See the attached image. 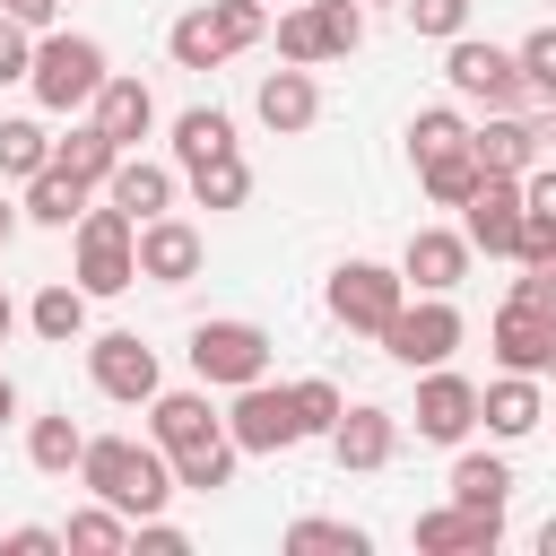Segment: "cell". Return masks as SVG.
<instances>
[{"mask_svg": "<svg viewBox=\"0 0 556 556\" xmlns=\"http://www.w3.org/2000/svg\"><path fill=\"white\" fill-rule=\"evenodd\" d=\"M9 417H17V382L0 374V426H9Z\"/></svg>", "mask_w": 556, "mask_h": 556, "instance_id": "obj_45", "label": "cell"}, {"mask_svg": "<svg viewBox=\"0 0 556 556\" xmlns=\"http://www.w3.org/2000/svg\"><path fill=\"white\" fill-rule=\"evenodd\" d=\"M17 226H26V217H17V200H0V243H9Z\"/></svg>", "mask_w": 556, "mask_h": 556, "instance_id": "obj_44", "label": "cell"}, {"mask_svg": "<svg viewBox=\"0 0 556 556\" xmlns=\"http://www.w3.org/2000/svg\"><path fill=\"white\" fill-rule=\"evenodd\" d=\"M139 408H148V443H156L165 460L191 452V443H217V434H226V417L208 408V382H200V391H165V382H156Z\"/></svg>", "mask_w": 556, "mask_h": 556, "instance_id": "obj_16", "label": "cell"}, {"mask_svg": "<svg viewBox=\"0 0 556 556\" xmlns=\"http://www.w3.org/2000/svg\"><path fill=\"white\" fill-rule=\"evenodd\" d=\"M460 330H469V321L452 313V295H417V304L400 295V313H391V321H382L374 339H382V356H391V365H408V374H426V365H452V348H460Z\"/></svg>", "mask_w": 556, "mask_h": 556, "instance_id": "obj_4", "label": "cell"}, {"mask_svg": "<svg viewBox=\"0 0 556 556\" xmlns=\"http://www.w3.org/2000/svg\"><path fill=\"white\" fill-rule=\"evenodd\" d=\"M78 486H87L96 504H113L122 521H139V513H165L174 469H165V452H156V443H130V434H87V443H78Z\"/></svg>", "mask_w": 556, "mask_h": 556, "instance_id": "obj_1", "label": "cell"}, {"mask_svg": "<svg viewBox=\"0 0 556 556\" xmlns=\"http://www.w3.org/2000/svg\"><path fill=\"white\" fill-rule=\"evenodd\" d=\"M460 278H469V243H460L452 226H417L408 252H400V287H417V295H452Z\"/></svg>", "mask_w": 556, "mask_h": 556, "instance_id": "obj_19", "label": "cell"}, {"mask_svg": "<svg viewBox=\"0 0 556 556\" xmlns=\"http://www.w3.org/2000/svg\"><path fill=\"white\" fill-rule=\"evenodd\" d=\"M469 139V122L452 113V104H426L417 122H408V156H434V148H460Z\"/></svg>", "mask_w": 556, "mask_h": 556, "instance_id": "obj_39", "label": "cell"}, {"mask_svg": "<svg viewBox=\"0 0 556 556\" xmlns=\"http://www.w3.org/2000/svg\"><path fill=\"white\" fill-rule=\"evenodd\" d=\"M469 426H478V382L426 365V382H417V443H469Z\"/></svg>", "mask_w": 556, "mask_h": 556, "instance_id": "obj_17", "label": "cell"}, {"mask_svg": "<svg viewBox=\"0 0 556 556\" xmlns=\"http://www.w3.org/2000/svg\"><path fill=\"white\" fill-rule=\"evenodd\" d=\"M200 252H208V243H200V226H182L174 208L130 226V269H139L148 287H182V278H200Z\"/></svg>", "mask_w": 556, "mask_h": 556, "instance_id": "obj_11", "label": "cell"}, {"mask_svg": "<svg viewBox=\"0 0 556 556\" xmlns=\"http://www.w3.org/2000/svg\"><path fill=\"white\" fill-rule=\"evenodd\" d=\"M0 17H17L26 35H43V26L61 17V0H0Z\"/></svg>", "mask_w": 556, "mask_h": 556, "instance_id": "obj_43", "label": "cell"}, {"mask_svg": "<svg viewBox=\"0 0 556 556\" xmlns=\"http://www.w3.org/2000/svg\"><path fill=\"white\" fill-rule=\"evenodd\" d=\"M191 200H200V208H243V200H252V165H243V148L191 165Z\"/></svg>", "mask_w": 556, "mask_h": 556, "instance_id": "obj_32", "label": "cell"}, {"mask_svg": "<svg viewBox=\"0 0 556 556\" xmlns=\"http://www.w3.org/2000/svg\"><path fill=\"white\" fill-rule=\"evenodd\" d=\"M226 443L235 452H287V443H304L295 434V408H287V382H235V408H226Z\"/></svg>", "mask_w": 556, "mask_h": 556, "instance_id": "obj_12", "label": "cell"}, {"mask_svg": "<svg viewBox=\"0 0 556 556\" xmlns=\"http://www.w3.org/2000/svg\"><path fill=\"white\" fill-rule=\"evenodd\" d=\"M0 556H61V530L26 521V530H0Z\"/></svg>", "mask_w": 556, "mask_h": 556, "instance_id": "obj_42", "label": "cell"}, {"mask_svg": "<svg viewBox=\"0 0 556 556\" xmlns=\"http://www.w3.org/2000/svg\"><path fill=\"white\" fill-rule=\"evenodd\" d=\"M287 408H295V434H330L339 426V382H321V374H304V382H287Z\"/></svg>", "mask_w": 556, "mask_h": 556, "instance_id": "obj_38", "label": "cell"}, {"mask_svg": "<svg viewBox=\"0 0 556 556\" xmlns=\"http://www.w3.org/2000/svg\"><path fill=\"white\" fill-rule=\"evenodd\" d=\"M87 374H96L104 400H130V408L165 382V374H156V348H148L139 330H104V339H87Z\"/></svg>", "mask_w": 556, "mask_h": 556, "instance_id": "obj_15", "label": "cell"}, {"mask_svg": "<svg viewBox=\"0 0 556 556\" xmlns=\"http://www.w3.org/2000/svg\"><path fill=\"white\" fill-rule=\"evenodd\" d=\"M43 165H52V130H43V122H26V113H17V122H0V174H9V182H26V174H43Z\"/></svg>", "mask_w": 556, "mask_h": 556, "instance_id": "obj_36", "label": "cell"}, {"mask_svg": "<svg viewBox=\"0 0 556 556\" xmlns=\"http://www.w3.org/2000/svg\"><path fill=\"white\" fill-rule=\"evenodd\" d=\"M26 87H35L43 113H78V104L104 87V43H96V35H61V26H43L35 52H26Z\"/></svg>", "mask_w": 556, "mask_h": 556, "instance_id": "obj_3", "label": "cell"}, {"mask_svg": "<svg viewBox=\"0 0 556 556\" xmlns=\"http://www.w3.org/2000/svg\"><path fill=\"white\" fill-rule=\"evenodd\" d=\"M356 43H365V9L356 0H304V9L278 17V61H295V70L348 61Z\"/></svg>", "mask_w": 556, "mask_h": 556, "instance_id": "obj_5", "label": "cell"}, {"mask_svg": "<svg viewBox=\"0 0 556 556\" xmlns=\"http://www.w3.org/2000/svg\"><path fill=\"white\" fill-rule=\"evenodd\" d=\"M104 191H113V208H122L130 226H139V217H165V208H174V174H165V165H148V156H130V148L113 156Z\"/></svg>", "mask_w": 556, "mask_h": 556, "instance_id": "obj_24", "label": "cell"}, {"mask_svg": "<svg viewBox=\"0 0 556 556\" xmlns=\"http://www.w3.org/2000/svg\"><path fill=\"white\" fill-rule=\"evenodd\" d=\"M400 9H408V26L434 35V43H452V35L469 26V0H400Z\"/></svg>", "mask_w": 556, "mask_h": 556, "instance_id": "obj_40", "label": "cell"}, {"mask_svg": "<svg viewBox=\"0 0 556 556\" xmlns=\"http://www.w3.org/2000/svg\"><path fill=\"white\" fill-rule=\"evenodd\" d=\"M113 156H122V148H113V139L96 130V122H87V130H70V139H52V165H61L70 182H87V191H96V182L113 174Z\"/></svg>", "mask_w": 556, "mask_h": 556, "instance_id": "obj_33", "label": "cell"}, {"mask_svg": "<svg viewBox=\"0 0 556 556\" xmlns=\"http://www.w3.org/2000/svg\"><path fill=\"white\" fill-rule=\"evenodd\" d=\"M191 374H200L208 391L261 382V374H269V330H261V321H191Z\"/></svg>", "mask_w": 556, "mask_h": 556, "instance_id": "obj_7", "label": "cell"}, {"mask_svg": "<svg viewBox=\"0 0 556 556\" xmlns=\"http://www.w3.org/2000/svg\"><path fill=\"white\" fill-rule=\"evenodd\" d=\"M330 452H339V469H391V452H400V417L374 408V400H356V408H339Z\"/></svg>", "mask_w": 556, "mask_h": 556, "instance_id": "obj_21", "label": "cell"}, {"mask_svg": "<svg viewBox=\"0 0 556 556\" xmlns=\"http://www.w3.org/2000/svg\"><path fill=\"white\" fill-rule=\"evenodd\" d=\"M356 9H400V0H356Z\"/></svg>", "mask_w": 556, "mask_h": 556, "instance_id": "obj_47", "label": "cell"}, {"mask_svg": "<svg viewBox=\"0 0 556 556\" xmlns=\"http://www.w3.org/2000/svg\"><path fill=\"white\" fill-rule=\"evenodd\" d=\"M78 208H87V182H70L61 165L26 174V200H17V217H35V226H78Z\"/></svg>", "mask_w": 556, "mask_h": 556, "instance_id": "obj_26", "label": "cell"}, {"mask_svg": "<svg viewBox=\"0 0 556 556\" xmlns=\"http://www.w3.org/2000/svg\"><path fill=\"white\" fill-rule=\"evenodd\" d=\"M61 547H78V556H122V547H130V521H122L113 504H87V513H70Z\"/></svg>", "mask_w": 556, "mask_h": 556, "instance_id": "obj_34", "label": "cell"}, {"mask_svg": "<svg viewBox=\"0 0 556 556\" xmlns=\"http://www.w3.org/2000/svg\"><path fill=\"white\" fill-rule=\"evenodd\" d=\"M495 365L504 374H556V304H521V295H504V313H495Z\"/></svg>", "mask_w": 556, "mask_h": 556, "instance_id": "obj_14", "label": "cell"}, {"mask_svg": "<svg viewBox=\"0 0 556 556\" xmlns=\"http://www.w3.org/2000/svg\"><path fill=\"white\" fill-rule=\"evenodd\" d=\"M235 443L217 434V443H191V452H174L165 469H174V495H217V486H235Z\"/></svg>", "mask_w": 556, "mask_h": 556, "instance_id": "obj_29", "label": "cell"}, {"mask_svg": "<svg viewBox=\"0 0 556 556\" xmlns=\"http://www.w3.org/2000/svg\"><path fill=\"white\" fill-rule=\"evenodd\" d=\"M547 139H556V113L547 104L539 113H486L469 130V156H478V174H521V165L547 156Z\"/></svg>", "mask_w": 556, "mask_h": 556, "instance_id": "obj_10", "label": "cell"}, {"mask_svg": "<svg viewBox=\"0 0 556 556\" xmlns=\"http://www.w3.org/2000/svg\"><path fill=\"white\" fill-rule=\"evenodd\" d=\"M513 70H521V96L530 104H556V26H530L521 52H513Z\"/></svg>", "mask_w": 556, "mask_h": 556, "instance_id": "obj_37", "label": "cell"}, {"mask_svg": "<svg viewBox=\"0 0 556 556\" xmlns=\"http://www.w3.org/2000/svg\"><path fill=\"white\" fill-rule=\"evenodd\" d=\"M26 321H35V339H43V348H70V339H87V295H78L70 278H52V287L26 304Z\"/></svg>", "mask_w": 556, "mask_h": 556, "instance_id": "obj_27", "label": "cell"}, {"mask_svg": "<svg viewBox=\"0 0 556 556\" xmlns=\"http://www.w3.org/2000/svg\"><path fill=\"white\" fill-rule=\"evenodd\" d=\"M452 504H486V513H504V504H513V469H504L495 452H460V460H452Z\"/></svg>", "mask_w": 556, "mask_h": 556, "instance_id": "obj_31", "label": "cell"}, {"mask_svg": "<svg viewBox=\"0 0 556 556\" xmlns=\"http://www.w3.org/2000/svg\"><path fill=\"white\" fill-rule=\"evenodd\" d=\"M513 235H521V182L513 174H478V191L460 200V243L486 252V261H513Z\"/></svg>", "mask_w": 556, "mask_h": 556, "instance_id": "obj_13", "label": "cell"}, {"mask_svg": "<svg viewBox=\"0 0 556 556\" xmlns=\"http://www.w3.org/2000/svg\"><path fill=\"white\" fill-rule=\"evenodd\" d=\"M78 426H70V408H43V417H26V460L43 469V478H70L78 469Z\"/></svg>", "mask_w": 556, "mask_h": 556, "instance_id": "obj_28", "label": "cell"}, {"mask_svg": "<svg viewBox=\"0 0 556 556\" xmlns=\"http://www.w3.org/2000/svg\"><path fill=\"white\" fill-rule=\"evenodd\" d=\"M235 148V122L217 113V104H191V113H174V165L191 174V165H208V156H226Z\"/></svg>", "mask_w": 556, "mask_h": 556, "instance_id": "obj_25", "label": "cell"}, {"mask_svg": "<svg viewBox=\"0 0 556 556\" xmlns=\"http://www.w3.org/2000/svg\"><path fill=\"white\" fill-rule=\"evenodd\" d=\"M400 295H408V287H400V269H382V261H339L330 287H321L330 321H339V330H365V339L400 313Z\"/></svg>", "mask_w": 556, "mask_h": 556, "instance_id": "obj_9", "label": "cell"}, {"mask_svg": "<svg viewBox=\"0 0 556 556\" xmlns=\"http://www.w3.org/2000/svg\"><path fill=\"white\" fill-rule=\"evenodd\" d=\"M139 287L130 269V217L104 200V208H78V295H122Z\"/></svg>", "mask_w": 556, "mask_h": 556, "instance_id": "obj_8", "label": "cell"}, {"mask_svg": "<svg viewBox=\"0 0 556 556\" xmlns=\"http://www.w3.org/2000/svg\"><path fill=\"white\" fill-rule=\"evenodd\" d=\"M539 417H547L539 374H504V382H486V391H478V426H486V434H504V443L539 434Z\"/></svg>", "mask_w": 556, "mask_h": 556, "instance_id": "obj_22", "label": "cell"}, {"mask_svg": "<svg viewBox=\"0 0 556 556\" xmlns=\"http://www.w3.org/2000/svg\"><path fill=\"white\" fill-rule=\"evenodd\" d=\"M261 35H269V9L261 0H200V9H182L165 26V52H174V70H226Z\"/></svg>", "mask_w": 556, "mask_h": 556, "instance_id": "obj_2", "label": "cell"}, {"mask_svg": "<svg viewBox=\"0 0 556 556\" xmlns=\"http://www.w3.org/2000/svg\"><path fill=\"white\" fill-rule=\"evenodd\" d=\"M87 104H96V130H104L113 148H139V139L156 130V96H148L139 78H113V70H104V87H96Z\"/></svg>", "mask_w": 556, "mask_h": 556, "instance_id": "obj_23", "label": "cell"}, {"mask_svg": "<svg viewBox=\"0 0 556 556\" xmlns=\"http://www.w3.org/2000/svg\"><path fill=\"white\" fill-rule=\"evenodd\" d=\"M495 539H504V513H486V504L417 513V556H486Z\"/></svg>", "mask_w": 556, "mask_h": 556, "instance_id": "obj_20", "label": "cell"}, {"mask_svg": "<svg viewBox=\"0 0 556 556\" xmlns=\"http://www.w3.org/2000/svg\"><path fill=\"white\" fill-rule=\"evenodd\" d=\"M443 78H452V96H469V104H486V113H539V104L521 96V70H513V52L478 43L469 26L443 43Z\"/></svg>", "mask_w": 556, "mask_h": 556, "instance_id": "obj_6", "label": "cell"}, {"mask_svg": "<svg viewBox=\"0 0 556 556\" xmlns=\"http://www.w3.org/2000/svg\"><path fill=\"white\" fill-rule=\"evenodd\" d=\"M287 556H365V530H356V521L304 513V521H287Z\"/></svg>", "mask_w": 556, "mask_h": 556, "instance_id": "obj_35", "label": "cell"}, {"mask_svg": "<svg viewBox=\"0 0 556 556\" xmlns=\"http://www.w3.org/2000/svg\"><path fill=\"white\" fill-rule=\"evenodd\" d=\"M417 182H426V200H434V208H460V200L478 191V156H469V139H460V148L417 156Z\"/></svg>", "mask_w": 556, "mask_h": 556, "instance_id": "obj_30", "label": "cell"}, {"mask_svg": "<svg viewBox=\"0 0 556 556\" xmlns=\"http://www.w3.org/2000/svg\"><path fill=\"white\" fill-rule=\"evenodd\" d=\"M26 52H35V35H26L17 17H0V87H17V78H26Z\"/></svg>", "mask_w": 556, "mask_h": 556, "instance_id": "obj_41", "label": "cell"}, {"mask_svg": "<svg viewBox=\"0 0 556 556\" xmlns=\"http://www.w3.org/2000/svg\"><path fill=\"white\" fill-rule=\"evenodd\" d=\"M252 113H261V130L269 139H304L313 122H321V87H313V70H269L261 87H252Z\"/></svg>", "mask_w": 556, "mask_h": 556, "instance_id": "obj_18", "label": "cell"}, {"mask_svg": "<svg viewBox=\"0 0 556 556\" xmlns=\"http://www.w3.org/2000/svg\"><path fill=\"white\" fill-rule=\"evenodd\" d=\"M9 330H17V304H9V287H0V339H9Z\"/></svg>", "mask_w": 556, "mask_h": 556, "instance_id": "obj_46", "label": "cell"}]
</instances>
